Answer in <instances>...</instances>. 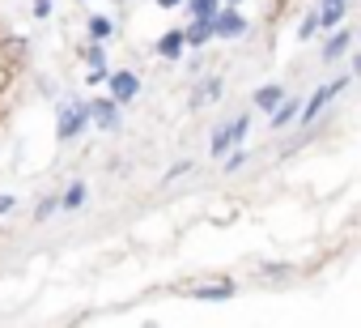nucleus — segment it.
Returning <instances> with one entry per match:
<instances>
[{
	"label": "nucleus",
	"mask_w": 361,
	"mask_h": 328,
	"mask_svg": "<svg viewBox=\"0 0 361 328\" xmlns=\"http://www.w3.org/2000/svg\"><path fill=\"white\" fill-rule=\"evenodd\" d=\"M90 128V98L64 94L56 98V141H77Z\"/></svg>",
	"instance_id": "1"
},
{
	"label": "nucleus",
	"mask_w": 361,
	"mask_h": 328,
	"mask_svg": "<svg viewBox=\"0 0 361 328\" xmlns=\"http://www.w3.org/2000/svg\"><path fill=\"white\" fill-rule=\"evenodd\" d=\"M348 77H353V73H348ZM348 77H331V81H323V86H319V90H314L310 98H302L298 124H302V128H310V124H314V119H319V115H323V111L331 107V98H340V94L348 90Z\"/></svg>",
	"instance_id": "2"
},
{
	"label": "nucleus",
	"mask_w": 361,
	"mask_h": 328,
	"mask_svg": "<svg viewBox=\"0 0 361 328\" xmlns=\"http://www.w3.org/2000/svg\"><path fill=\"white\" fill-rule=\"evenodd\" d=\"M247 132H251V111H238L234 119H226V124L213 128V136H209V153H213V158H226L234 145L247 141Z\"/></svg>",
	"instance_id": "3"
},
{
	"label": "nucleus",
	"mask_w": 361,
	"mask_h": 328,
	"mask_svg": "<svg viewBox=\"0 0 361 328\" xmlns=\"http://www.w3.org/2000/svg\"><path fill=\"white\" fill-rule=\"evenodd\" d=\"M178 294H188L196 303H230L238 294V281L234 277H209V281H183Z\"/></svg>",
	"instance_id": "4"
},
{
	"label": "nucleus",
	"mask_w": 361,
	"mask_h": 328,
	"mask_svg": "<svg viewBox=\"0 0 361 328\" xmlns=\"http://www.w3.org/2000/svg\"><path fill=\"white\" fill-rule=\"evenodd\" d=\"M90 124L111 136V132L123 128V107H119L111 94H98V98H90Z\"/></svg>",
	"instance_id": "5"
},
{
	"label": "nucleus",
	"mask_w": 361,
	"mask_h": 328,
	"mask_svg": "<svg viewBox=\"0 0 361 328\" xmlns=\"http://www.w3.org/2000/svg\"><path fill=\"white\" fill-rule=\"evenodd\" d=\"M251 30V22L238 13V5H221L213 13V39H226V43H238L243 35Z\"/></svg>",
	"instance_id": "6"
},
{
	"label": "nucleus",
	"mask_w": 361,
	"mask_h": 328,
	"mask_svg": "<svg viewBox=\"0 0 361 328\" xmlns=\"http://www.w3.org/2000/svg\"><path fill=\"white\" fill-rule=\"evenodd\" d=\"M106 94H111L119 107L136 102V98H140V73H136V69H111V73H106Z\"/></svg>",
	"instance_id": "7"
},
{
	"label": "nucleus",
	"mask_w": 361,
	"mask_h": 328,
	"mask_svg": "<svg viewBox=\"0 0 361 328\" xmlns=\"http://www.w3.org/2000/svg\"><path fill=\"white\" fill-rule=\"evenodd\" d=\"M183 52H188L183 26H170V30H161V35H157V43H153V56H157V60H166V64H178V60H183Z\"/></svg>",
	"instance_id": "8"
},
{
	"label": "nucleus",
	"mask_w": 361,
	"mask_h": 328,
	"mask_svg": "<svg viewBox=\"0 0 361 328\" xmlns=\"http://www.w3.org/2000/svg\"><path fill=\"white\" fill-rule=\"evenodd\" d=\"M353 43H357V35H353V30H344V26H336V30L323 39V52H319V56H323V64H336V60H344V56L353 52Z\"/></svg>",
	"instance_id": "9"
},
{
	"label": "nucleus",
	"mask_w": 361,
	"mask_h": 328,
	"mask_svg": "<svg viewBox=\"0 0 361 328\" xmlns=\"http://www.w3.org/2000/svg\"><path fill=\"white\" fill-rule=\"evenodd\" d=\"M183 39H188V47H192V52L209 47V43H213V18H188Z\"/></svg>",
	"instance_id": "10"
},
{
	"label": "nucleus",
	"mask_w": 361,
	"mask_h": 328,
	"mask_svg": "<svg viewBox=\"0 0 361 328\" xmlns=\"http://www.w3.org/2000/svg\"><path fill=\"white\" fill-rule=\"evenodd\" d=\"M298 111H302V98H289V94H285V98H281V102L268 111V124H272V132H285V128L298 119Z\"/></svg>",
	"instance_id": "11"
},
{
	"label": "nucleus",
	"mask_w": 361,
	"mask_h": 328,
	"mask_svg": "<svg viewBox=\"0 0 361 328\" xmlns=\"http://www.w3.org/2000/svg\"><path fill=\"white\" fill-rule=\"evenodd\" d=\"M348 18V0H319V30H336Z\"/></svg>",
	"instance_id": "12"
},
{
	"label": "nucleus",
	"mask_w": 361,
	"mask_h": 328,
	"mask_svg": "<svg viewBox=\"0 0 361 328\" xmlns=\"http://www.w3.org/2000/svg\"><path fill=\"white\" fill-rule=\"evenodd\" d=\"M85 39H94V43H111V39H115V18H106V13H90V18H85Z\"/></svg>",
	"instance_id": "13"
},
{
	"label": "nucleus",
	"mask_w": 361,
	"mask_h": 328,
	"mask_svg": "<svg viewBox=\"0 0 361 328\" xmlns=\"http://www.w3.org/2000/svg\"><path fill=\"white\" fill-rule=\"evenodd\" d=\"M226 94V81L221 77H204V81H196V90H192V107H209V102H217Z\"/></svg>",
	"instance_id": "14"
},
{
	"label": "nucleus",
	"mask_w": 361,
	"mask_h": 328,
	"mask_svg": "<svg viewBox=\"0 0 361 328\" xmlns=\"http://www.w3.org/2000/svg\"><path fill=\"white\" fill-rule=\"evenodd\" d=\"M285 94H289V90H285L281 81H264V86L251 94V102H255V111H264V115H268V111H272V107H276Z\"/></svg>",
	"instance_id": "15"
},
{
	"label": "nucleus",
	"mask_w": 361,
	"mask_h": 328,
	"mask_svg": "<svg viewBox=\"0 0 361 328\" xmlns=\"http://www.w3.org/2000/svg\"><path fill=\"white\" fill-rule=\"evenodd\" d=\"M85 201H90V184H85V180H73V184L60 192V209H64V213L85 209Z\"/></svg>",
	"instance_id": "16"
},
{
	"label": "nucleus",
	"mask_w": 361,
	"mask_h": 328,
	"mask_svg": "<svg viewBox=\"0 0 361 328\" xmlns=\"http://www.w3.org/2000/svg\"><path fill=\"white\" fill-rule=\"evenodd\" d=\"M81 64H85V69H106V43L85 39V43H81Z\"/></svg>",
	"instance_id": "17"
},
{
	"label": "nucleus",
	"mask_w": 361,
	"mask_h": 328,
	"mask_svg": "<svg viewBox=\"0 0 361 328\" xmlns=\"http://www.w3.org/2000/svg\"><path fill=\"white\" fill-rule=\"evenodd\" d=\"M178 9H183L188 18H213V13L221 9V0H183Z\"/></svg>",
	"instance_id": "18"
},
{
	"label": "nucleus",
	"mask_w": 361,
	"mask_h": 328,
	"mask_svg": "<svg viewBox=\"0 0 361 328\" xmlns=\"http://www.w3.org/2000/svg\"><path fill=\"white\" fill-rule=\"evenodd\" d=\"M243 167H247V149H243V145H234V149L221 158V171H226V175H238Z\"/></svg>",
	"instance_id": "19"
},
{
	"label": "nucleus",
	"mask_w": 361,
	"mask_h": 328,
	"mask_svg": "<svg viewBox=\"0 0 361 328\" xmlns=\"http://www.w3.org/2000/svg\"><path fill=\"white\" fill-rule=\"evenodd\" d=\"M60 213V197L51 192V197H39V205H35V222H47V218H56Z\"/></svg>",
	"instance_id": "20"
},
{
	"label": "nucleus",
	"mask_w": 361,
	"mask_h": 328,
	"mask_svg": "<svg viewBox=\"0 0 361 328\" xmlns=\"http://www.w3.org/2000/svg\"><path fill=\"white\" fill-rule=\"evenodd\" d=\"M314 35H319V9H310V13L298 22V39H302V43H306V39H314Z\"/></svg>",
	"instance_id": "21"
},
{
	"label": "nucleus",
	"mask_w": 361,
	"mask_h": 328,
	"mask_svg": "<svg viewBox=\"0 0 361 328\" xmlns=\"http://www.w3.org/2000/svg\"><path fill=\"white\" fill-rule=\"evenodd\" d=\"M30 13H35L39 22H47V18L56 13V0H30Z\"/></svg>",
	"instance_id": "22"
},
{
	"label": "nucleus",
	"mask_w": 361,
	"mask_h": 328,
	"mask_svg": "<svg viewBox=\"0 0 361 328\" xmlns=\"http://www.w3.org/2000/svg\"><path fill=\"white\" fill-rule=\"evenodd\" d=\"M13 209H18V197L13 192H0V218H9Z\"/></svg>",
	"instance_id": "23"
},
{
	"label": "nucleus",
	"mask_w": 361,
	"mask_h": 328,
	"mask_svg": "<svg viewBox=\"0 0 361 328\" xmlns=\"http://www.w3.org/2000/svg\"><path fill=\"white\" fill-rule=\"evenodd\" d=\"M188 171H192V162H174V167L166 171V184H170V180H183Z\"/></svg>",
	"instance_id": "24"
},
{
	"label": "nucleus",
	"mask_w": 361,
	"mask_h": 328,
	"mask_svg": "<svg viewBox=\"0 0 361 328\" xmlns=\"http://www.w3.org/2000/svg\"><path fill=\"white\" fill-rule=\"evenodd\" d=\"M106 73H111V69H90V73H85V86H106Z\"/></svg>",
	"instance_id": "25"
},
{
	"label": "nucleus",
	"mask_w": 361,
	"mask_h": 328,
	"mask_svg": "<svg viewBox=\"0 0 361 328\" xmlns=\"http://www.w3.org/2000/svg\"><path fill=\"white\" fill-rule=\"evenodd\" d=\"M344 60H348V73H361V52H357V56H353V52H348V56H344Z\"/></svg>",
	"instance_id": "26"
},
{
	"label": "nucleus",
	"mask_w": 361,
	"mask_h": 328,
	"mask_svg": "<svg viewBox=\"0 0 361 328\" xmlns=\"http://www.w3.org/2000/svg\"><path fill=\"white\" fill-rule=\"evenodd\" d=\"M153 5H157V9H178L183 0H153Z\"/></svg>",
	"instance_id": "27"
},
{
	"label": "nucleus",
	"mask_w": 361,
	"mask_h": 328,
	"mask_svg": "<svg viewBox=\"0 0 361 328\" xmlns=\"http://www.w3.org/2000/svg\"><path fill=\"white\" fill-rule=\"evenodd\" d=\"M221 5H247V0H221Z\"/></svg>",
	"instance_id": "28"
},
{
	"label": "nucleus",
	"mask_w": 361,
	"mask_h": 328,
	"mask_svg": "<svg viewBox=\"0 0 361 328\" xmlns=\"http://www.w3.org/2000/svg\"><path fill=\"white\" fill-rule=\"evenodd\" d=\"M81 5H90V0H81Z\"/></svg>",
	"instance_id": "29"
}]
</instances>
